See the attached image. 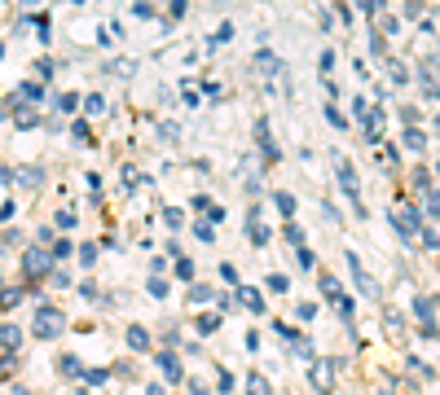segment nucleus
Returning a JSON list of instances; mask_svg holds the SVG:
<instances>
[{
	"label": "nucleus",
	"instance_id": "37",
	"mask_svg": "<svg viewBox=\"0 0 440 395\" xmlns=\"http://www.w3.org/2000/svg\"><path fill=\"white\" fill-rule=\"evenodd\" d=\"M189 395H211V391H207V387H194V391H189Z\"/></svg>",
	"mask_w": 440,
	"mask_h": 395
},
{
	"label": "nucleus",
	"instance_id": "13",
	"mask_svg": "<svg viewBox=\"0 0 440 395\" xmlns=\"http://www.w3.org/2000/svg\"><path fill=\"white\" fill-rule=\"evenodd\" d=\"M255 62H260V71H265V75H278V71H282V62L273 57V53H265V48H260V57H255Z\"/></svg>",
	"mask_w": 440,
	"mask_h": 395
},
{
	"label": "nucleus",
	"instance_id": "29",
	"mask_svg": "<svg viewBox=\"0 0 440 395\" xmlns=\"http://www.w3.org/2000/svg\"><path fill=\"white\" fill-rule=\"evenodd\" d=\"M286 286H291V282H286V277H282V272H273V277H269V290H278V294H282Z\"/></svg>",
	"mask_w": 440,
	"mask_h": 395
},
{
	"label": "nucleus",
	"instance_id": "33",
	"mask_svg": "<svg viewBox=\"0 0 440 395\" xmlns=\"http://www.w3.org/2000/svg\"><path fill=\"white\" fill-rule=\"evenodd\" d=\"M84 106H88V114H102V110H106V102H102V97H88Z\"/></svg>",
	"mask_w": 440,
	"mask_h": 395
},
{
	"label": "nucleus",
	"instance_id": "2",
	"mask_svg": "<svg viewBox=\"0 0 440 395\" xmlns=\"http://www.w3.org/2000/svg\"><path fill=\"white\" fill-rule=\"evenodd\" d=\"M339 185H344V193L352 198L356 216H366V211H361V185H356V172H352V162H339Z\"/></svg>",
	"mask_w": 440,
	"mask_h": 395
},
{
	"label": "nucleus",
	"instance_id": "28",
	"mask_svg": "<svg viewBox=\"0 0 440 395\" xmlns=\"http://www.w3.org/2000/svg\"><path fill=\"white\" fill-rule=\"evenodd\" d=\"M58 106H62V110H67V114H71V110L79 106V97H75V92H67V97H58Z\"/></svg>",
	"mask_w": 440,
	"mask_h": 395
},
{
	"label": "nucleus",
	"instance_id": "23",
	"mask_svg": "<svg viewBox=\"0 0 440 395\" xmlns=\"http://www.w3.org/2000/svg\"><path fill=\"white\" fill-rule=\"evenodd\" d=\"M18 92H22V97H27V102H40V97H44V88H40V84H22V88H18Z\"/></svg>",
	"mask_w": 440,
	"mask_h": 395
},
{
	"label": "nucleus",
	"instance_id": "7",
	"mask_svg": "<svg viewBox=\"0 0 440 395\" xmlns=\"http://www.w3.org/2000/svg\"><path fill=\"white\" fill-rule=\"evenodd\" d=\"M238 303H242V307H251V312H260V317H265V294H260V290L242 286V290H238Z\"/></svg>",
	"mask_w": 440,
	"mask_h": 395
},
{
	"label": "nucleus",
	"instance_id": "15",
	"mask_svg": "<svg viewBox=\"0 0 440 395\" xmlns=\"http://www.w3.org/2000/svg\"><path fill=\"white\" fill-rule=\"evenodd\" d=\"M13 303H22V290H0V312H9Z\"/></svg>",
	"mask_w": 440,
	"mask_h": 395
},
{
	"label": "nucleus",
	"instance_id": "40",
	"mask_svg": "<svg viewBox=\"0 0 440 395\" xmlns=\"http://www.w3.org/2000/svg\"><path fill=\"white\" fill-rule=\"evenodd\" d=\"M0 114H5V110H0Z\"/></svg>",
	"mask_w": 440,
	"mask_h": 395
},
{
	"label": "nucleus",
	"instance_id": "8",
	"mask_svg": "<svg viewBox=\"0 0 440 395\" xmlns=\"http://www.w3.org/2000/svg\"><path fill=\"white\" fill-rule=\"evenodd\" d=\"M128 347L145 352V347H150V329H145V325H128Z\"/></svg>",
	"mask_w": 440,
	"mask_h": 395
},
{
	"label": "nucleus",
	"instance_id": "12",
	"mask_svg": "<svg viewBox=\"0 0 440 395\" xmlns=\"http://www.w3.org/2000/svg\"><path fill=\"white\" fill-rule=\"evenodd\" d=\"M247 395H273V387L265 382V373H251L247 377Z\"/></svg>",
	"mask_w": 440,
	"mask_h": 395
},
{
	"label": "nucleus",
	"instance_id": "30",
	"mask_svg": "<svg viewBox=\"0 0 440 395\" xmlns=\"http://www.w3.org/2000/svg\"><path fill=\"white\" fill-rule=\"evenodd\" d=\"M150 294H154V299H163V294H168V282H159V277H150Z\"/></svg>",
	"mask_w": 440,
	"mask_h": 395
},
{
	"label": "nucleus",
	"instance_id": "14",
	"mask_svg": "<svg viewBox=\"0 0 440 395\" xmlns=\"http://www.w3.org/2000/svg\"><path fill=\"white\" fill-rule=\"evenodd\" d=\"M273 202H278V211H282V216H295V198H291L286 189H278V193H273Z\"/></svg>",
	"mask_w": 440,
	"mask_h": 395
},
{
	"label": "nucleus",
	"instance_id": "39",
	"mask_svg": "<svg viewBox=\"0 0 440 395\" xmlns=\"http://www.w3.org/2000/svg\"><path fill=\"white\" fill-rule=\"evenodd\" d=\"M436 132H440V123H436Z\"/></svg>",
	"mask_w": 440,
	"mask_h": 395
},
{
	"label": "nucleus",
	"instance_id": "18",
	"mask_svg": "<svg viewBox=\"0 0 440 395\" xmlns=\"http://www.w3.org/2000/svg\"><path fill=\"white\" fill-rule=\"evenodd\" d=\"M62 373H67V377H79L84 369H79V360H75V356H62Z\"/></svg>",
	"mask_w": 440,
	"mask_h": 395
},
{
	"label": "nucleus",
	"instance_id": "36",
	"mask_svg": "<svg viewBox=\"0 0 440 395\" xmlns=\"http://www.w3.org/2000/svg\"><path fill=\"white\" fill-rule=\"evenodd\" d=\"M427 211H432V216H440V189H436V193H427Z\"/></svg>",
	"mask_w": 440,
	"mask_h": 395
},
{
	"label": "nucleus",
	"instance_id": "10",
	"mask_svg": "<svg viewBox=\"0 0 440 395\" xmlns=\"http://www.w3.org/2000/svg\"><path fill=\"white\" fill-rule=\"evenodd\" d=\"M247 228H251V242H255V246L269 242V228H260V211H255V207H251V216H247Z\"/></svg>",
	"mask_w": 440,
	"mask_h": 395
},
{
	"label": "nucleus",
	"instance_id": "17",
	"mask_svg": "<svg viewBox=\"0 0 440 395\" xmlns=\"http://www.w3.org/2000/svg\"><path fill=\"white\" fill-rule=\"evenodd\" d=\"M405 145H410V150H422V145H427V137H422L418 127H410V132H405Z\"/></svg>",
	"mask_w": 440,
	"mask_h": 395
},
{
	"label": "nucleus",
	"instance_id": "3",
	"mask_svg": "<svg viewBox=\"0 0 440 395\" xmlns=\"http://www.w3.org/2000/svg\"><path fill=\"white\" fill-rule=\"evenodd\" d=\"M53 334H62V317L53 307H40L36 312V338H53Z\"/></svg>",
	"mask_w": 440,
	"mask_h": 395
},
{
	"label": "nucleus",
	"instance_id": "11",
	"mask_svg": "<svg viewBox=\"0 0 440 395\" xmlns=\"http://www.w3.org/2000/svg\"><path fill=\"white\" fill-rule=\"evenodd\" d=\"M18 342H22V329H18V325H0V347H9V352H13Z\"/></svg>",
	"mask_w": 440,
	"mask_h": 395
},
{
	"label": "nucleus",
	"instance_id": "22",
	"mask_svg": "<svg viewBox=\"0 0 440 395\" xmlns=\"http://www.w3.org/2000/svg\"><path fill=\"white\" fill-rule=\"evenodd\" d=\"M216 325H220V317H216V312H207V317H199V329H203V334H211Z\"/></svg>",
	"mask_w": 440,
	"mask_h": 395
},
{
	"label": "nucleus",
	"instance_id": "35",
	"mask_svg": "<svg viewBox=\"0 0 440 395\" xmlns=\"http://www.w3.org/2000/svg\"><path fill=\"white\" fill-rule=\"evenodd\" d=\"M194 237H199V242H211L216 233H211V224H199V228H194Z\"/></svg>",
	"mask_w": 440,
	"mask_h": 395
},
{
	"label": "nucleus",
	"instance_id": "20",
	"mask_svg": "<svg viewBox=\"0 0 440 395\" xmlns=\"http://www.w3.org/2000/svg\"><path fill=\"white\" fill-rule=\"evenodd\" d=\"M291 342H295V347H291V352H295V356H304V360H308V356H313V342H308V338H291Z\"/></svg>",
	"mask_w": 440,
	"mask_h": 395
},
{
	"label": "nucleus",
	"instance_id": "31",
	"mask_svg": "<svg viewBox=\"0 0 440 395\" xmlns=\"http://www.w3.org/2000/svg\"><path fill=\"white\" fill-rule=\"evenodd\" d=\"M339 317L352 321V299H344V294H339Z\"/></svg>",
	"mask_w": 440,
	"mask_h": 395
},
{
	"label": "nucleus",
	"instance_id": "9",
	"mask_svg": "<svg viewBox=\"0 0 440 395\" xmlns=\"http://www.w3.org/2000/svg\"><path fill=\"white\" fill-rule=\"evenodd\" d=\"M348 268H352V277H356V286H361L366 294H374V282H370V277H366V268H361V259H356L352 251H348Z\"/></svg>",
	"mask_w": 440,
	"mask_h": 395
},
{
	"label": "nucleus",
	"instance_id": "6",
	"mask_svg": "<svg viewBox=\"0 0 440 395\" xmlns=\"http://www.w3.org/2000/svg\"><path fill=\"white\" fill-rule=\"evenodd\" d=\"M159 369L168 382H181V360H176V352H159Z\"/></svg>",
	"mask_w": 440,
	"mask_h": 395
},
{
	"label": "nucleus",
	"instance_id": "21",
	"mask_svg": "<svg viewBox=\"0 0 440 395\" xmlns=\"http://www.w3.org/2000/svg\"><path fill=\"white\" fill-rule=\"evenodd\" d=\"M106 377H110V369H93V373H84V382H88V387H102Z\"/></svg>",
	"mask_w": 440,
	"mask_h": 395
},
{
	"label": "nucleus",
	"instance_id": "26",
	"mask_svg": "<svg viewBox=\"0 0 440 395\" xmlns=\"http://www.w3.org/2000/svg\"><path fill=\"white\" fill-rule=\"evenodd\" d=\"M220 277H225L229 286H238V268H234V263H220Z\"/></svg>",
	"mask_w": 440,
	"mask_h": 395
},
{
	"label": "nucleus",
	"instance_id": "25",
	"mask_svg": "<svg viewBox=\"0 0 440 395\" xmlns=\"http://www.w3.org/2000/svg\"><path fill=\"white\" fill-rule=\"evenodd\" d=\"M163 220H168L172 228H181V220H185V216H181V211H176V207H168V211H163Z\"/></svg>",
	"mask_w": 440,
	"mask_h": 395
},
{
	"label": "nucleus",
	"instance_id": "38",
	"mask_svg": "<svg viewBox=\"0 0 440 395\" xmlns=\"http://www.w3.org/2000/svg\"><path fill=\"white\" fill-rule=\"evenodd\" d=\"M432 102H436V106H440V88H432Z\"/></svg>",
	"mask_w": 440,
	"mask_h": 395
},
{
	"label": "nucleus",
	"instance_id": "41",
	"mask_svg": "<svg viewBox=\"0 0 440 395\" xmlns=\"http://www.w3.org/2000/svg\"><path fill=\"white\" fill-rule=\"evenodd\" d=\"M436 172H440V167H436Z\"/></svg>",
	"mask_w": 440,
	"mask_h": 395
},
{
	"label": "nucleus",
	"instance_id": "5",
	"mask_svg": "<svg viewBox=\"0 0 440 395\" xmlns=\"http://www.w3.org/2000/svg\"><path fill=\"white\" fill-rule=\"evenodd\" d=\"M255 141H260V150H265V158H269V162L278 158V141H273V132H269V123H265V119L255 123Z\"/></svg>",
	"mask_w": 440,
	"mask_h": 395
},
{
	"label": "nucleus",
	"instance_id": "27",
	"mask_svg": "<svg viewBox=\"0 0 440 395\" xmlns=\"http://www.w3.org/2000/svg\"><path fill=\"white\" fill-rule=\"evenodd\" d=\"M295 255H300V268H313V251L308 246H295Z\"/></svg>",
	"mask_w": 440,
	"mask_h": 395
},
{
	"label": "nucleus",
	"instance_id": "32",
	"mask_svg": "<svg viewBox=\"0 0 440 395\" xmlns=\"http://www.w3.org/2000/svg\"><path fill=\"white\" fill-rule=\"evenodd\" d=\"M286 237L295 242V246H304V228H300V224H291V228H286Z\"/></svg>",
	"mask_w": 440,
	"mask_h": 395
},
{
	"label": "nucleus",
	"instance_id": "16",
	"mask_svg": "<svg viewBox=\"0 0 440 395\" xmlns=\"http://www.w3.org/2000/svg\"><path fill=\"white\" fill-rule=\"evenodd\" d=\"M176 277H181V282H194V263L185 255H176Z\"/></svg>",
	"mask_w": 440,
	"mask_h": 395
},
{
	"label": "nucleus",
	"instance_id": "4",
	"mask_svg": "<svg viewBox=\"0 0 440 395\" xmlns=\"http://www.w3.org/2000/svg\"><path fill=\"white\" fill-rule=\"evenodd\" d=\"M308 377H313V387H331L335 382V360H313V373H308Z\"/></svg>",
	"mask_w": 440,
	"mask_h": 395
},
{
	"label": "nucleus",
	"instance_id": "1",
	"mask_svg": "<svg viewBox=\"0 0 440 395\" xmlns=\"http://www.w3.org/2000/svg\"><path fill=\"white\" fill-rule=\"evenodd\" d=\"M22 272L40 282V277H48V272H53V255H48L44 246H31V251H22Z\"/></svg>",
	"mask_w": 440,
	"mask_h": 395
},
{
	"label": "nucleus",
	"instance_id": "34",
	"mask_svg": "<svg viewBox=\"0 0 440 395\" xmlns=\"http://www.w3.org/2000/svg\"><path fill=\"white\" fill-rule=\"evenodd\" d=\"M18 127H36V114H31V110H18Z\"/></svg>",
	"mask_w": 440,
	"mask_h": 395
},
{
	"label": "nucleus",
	"instance_id": "19",
	"mask_svg": "<svg viewBox=\"0 0 440 395\" xmlns=\"http://www.w3.org/2000/svg\"><path fill=\"white\" fill-rule=\"evenodd\" d=\"M321 294H326V299H339L344 290H339V282H335V277H326V282H321Z\"/></svg>",
	"mask_w": 440,
	"mask_h": 395
},
{
	"label": "nucleus",
	"instance_id": "24",
	"mask_svg": "<svg viewBox=\"0 0 440 395\" xmlns=\"http://www.w3.org/2000/svg\"><path fill=\"white\" fill-rule=\"evenodd\" d=\"M207 299H211L207 286H194V290H189V303H207Z\"/></svg>",
	"mask_w": 440,
	"mask_h": 395
}]
</instances>
